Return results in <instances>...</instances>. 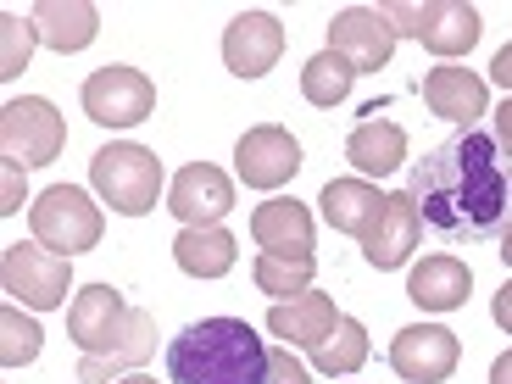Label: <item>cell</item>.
<instances>
[{
	"instance_id": "6da1fadb",
	"label": "cell",
	"mask_w": 512,
	"mask_h": 384,
	"mask_svg": "<svg viewBox=\"0 0 512 384\" xmlns=\"http://www.w3.org/2000/svg\"><path fill=\"white\" fill-rule=\"evenodd\" d=\"M407 195L418 201V218L446 240H501L512 223V151H501L490 128H457L412 162Z\"/></svg>"
},
{
	"instance_id": "7a4b0ae2",
	"label": "cell",
	"mask_w": 512,
	"mask_h": 384,
	"mask_svg": "<svg viewBox=\"0 0 512 384\" xmlns=\"http://www.w3.org/2000/svg\"><path fill=\"white\" fill-rule=\"evenodd\" d=\"M273 351L256 340L245 318H201L167 346L173 384H268Z\"/></svg>"
},
{
	"instance_id": "3957f363",
	"label": "cell",
	"mask_w": 512,
	"mask_h": 384,
	"mask_svg": "<svg viewBox=\"0 0 512 384\" xmlns=\"http://www.w3.org/2000/svg\"><path fill=\"white\" fill-rule=\"evenodd\" d=\"M90 184L112 212L145 218V212H156V195H162V162H156V151H145V145L117 140V145H106V151L90 156Z\"/></svg>"
},
{
	"instance_id": "277c9868",
	"label": "cell",
	"mask_w": 512,
	"mask_h": 384,
	"mask_svg": "<svg viewBox=\"0 0 512 384\" xmlns=\"http://www.w3.org/2000/svg\"><path fill=\"white\" fill-rule=\"evenodd\" d=\"M28 223H34V240L45 251L67 256V262L78 251H95L101 245V206L84 190H73V184H51V190L28 206Z\"/></svg>"
},
{
	"instance_id": "5b68a950",
	"label": "cell",
	"mask_w": 512,
	"mask_h": 384,
	"mask_svg": "<svg viewBox=\"0 0 512 384\" xmlns=\"http://www.w3.org/2000/svg\"><path fill=\"white\" fill-rule=\"evenodd\" d=\"M0 284H6V295H17L23 307L51 312V307H62L67 290H73V262L45 251L39 240L6 245V256H0Z\"/></svg>"
},
{
	"instance_id": "8992f818",
	"label": "cell",
	"mask_w": 512,
	"mask_h": 384,
	"mask_svg": "<svg viewBox=\"0 0 512 384\" xmlns=\"http://www.w3.org/2000/svg\"><path fill=\"white\" fill-rule=\"evenodd\" d=\"M67 145V123L56 117V106L45 95H23V101H6L0 112V151L17 167H45L56 162Z\"/></svg>"
},
{
	"instance_id": "52a82bcc",
	"label": "cell",
	"mask_w": 512,
	"mask_h": 384,
	"mask_svg": "<svg viewBox=\"0 0 512 384\" xmlns=\"http://www.w3.org/2000/svg\"><path fill=\"white\" fill-rule=\"evenodd\" d=\"M384 17L396 23V34H412L423 51L435 56H462L479 45V12L468 0H429V6H384Z\"/></svg>"
},
{
	"instance_id": "ba28073f",
	"label": "cell",
	"mask_w": 512,
	"mask_h": 384,
	"mask_svg": "<svg viewBox=\"0 0 512 384\" xmlns=\"http://www.w3.org/2000/svg\"><path fill=\"white\" fill-rule=\"evenodd\" d=\"M128 329H134V307L112 284H84L73 295V307H67V334H73V346L84 357H112L128 340Z\"/></svg>"
},
{
	"instance_id": "9c48e42d",
	"label": "cell",
	"mask_w": 512,
	"mask_h": 384,
	"mask_svg": "<svg viewBox=\"0 0 512 384\" xmlns=\"http://www.w3.org/2000/svg\"><path fill=\"white\" fill-rule=\"evenodd\" d=\"M84 112L101 128H134L156 112V84L140 67H95L84 78Z\"/></svg>"
},
{
	"instance_id": "30bf717a",
	"label": "cell",
	"mask_w": 512,
	"mask_h": 384,
	"mask_svg": "<svg viewBox=\"0 0 512 384\" xmlns=\"http://www.w3.org/2000/svg\"><path fill=\"white\" fill-rule=\"evenodd\" d=\"M329 51L346 56L351 73H379L396 56V23L384 17V6H346L329 23Z\"/></svg>"
},
{
	"instance_id": "8fae6325",
	"label": "cell",
	"mask_w": 512,
	"mask_h": 384,
	"mask_svg": "<svg viewBox=\"0 0 512 384\" xmlns=\"http://www.w3.org/2000/svg\"><path fill=\"white\" fill-rule=\"evenodd\" d=\"M462 362V340L440 323H412L390 340V368L407 384H446Z\"/></svg>"
},
{
	"instance_id": "7c38bea8",
	"label": "cell",
	"mask_w": 512,
	"mask_h": 384,
	"mask_svg": "<svg viewBox=\"0 0 512 384\" xmlns=\"http://www.w3.org/2000/svg\"><path fill=\"white\" fill-rule=\"evenodd\" d=\"M234 167H240L245 190H279V184H290L301 173V145L279 123L245 128L240 145H234Z\"/></svg>"
},
{
	"instance_id": "4fadbf2b",
	"label": "cell",
	"mask_w": 512,
	"mask_h": 384,
	"mask_svg": "<svg viewBox=\"0 0 512 384\" xmlns=\"http://www.w3.org/2000/svg\"><path fill=\"white\" fill-rule=\"evenodd\" d=\"M167 212H173L184 229H212V223H223L234 212L229 173H223V167H212V162L179 167V179H173V190H167Z\"/></svg>"
},
{
	"instance_id": "5bb4252c",
	"label": "cell",
	"mask_w": 512,
	"mask_h": 384,
	"mask_svg": "<svg viewBox=\"0 0 512 384\" xmlns=\"http://www.w3.org/2000/svg\"><path fill=\"white\" fill-rule=\"evenodd\" d=\"M251 240L262 256H290V262H318L312 256V212L295 195H273L251 212Z\"/></svg>"
},
{
	"instance_id": "9a60e30c",
	"label": "cell",
	"mask_w": 512,
	"mask_h": 384,
	"mask_svg": "<svg viewBox=\"0 0 512 384\" xmlns=\"http://www.w3.org/2000/svg\"><path fill=\"white\" fill-rule=\"evenodd\" d=\"M284 56V28L268 12H240L223 28V67L234 78H262Z\"/></svg>"
},
{
	"instance_id": "2e32d148",
	"label": "cell",
	"mask_w": 512,
	"mask_h": 384,
	"mask_svg": "<svg viewBox=\"0 0 512 384\" xmlns=\"http://www.w3.org/2000/svg\"><path fill=\"white\" fill-rule=\"evenodd\" d=\"M423 106L435 117H446V123L457 128H479V117L490 112V90H485V78L468 73V67H429L423 73Z\"/></svg>"
},
{
	"instance_id": "e0dca14e",
	"label": "cell",
	"mask_w": 512,
	"mask_h": 384,
	"mask_svg": "<svg viewBox=\"0 0 512 384\" xmlns=\"http://www.w3.org/2000/svg\"><path fill=\"white\" fill-rule=\"evenodd\" d=\"M418 234H423V218H418V201H412L407 190L390 195L379 212V223L368 229V240H362V256H368V268L390 273V268H407V256L418 251Z\"/></svg>"
},
{
	"instance_id": "ac0fdd59",
	"label": "cell",
	"mask_w": 512,
	"mask_h": 384,
	"mask_svg": "<svg viewBox=\"0 0 512 384\" xmlns=\"http://www.w3.org/2000/svg\"><path fill=\"white\" fill-rule=\"evenodd\" d=\"M474 290V268L462 256H423L407 273V301L423 312H457Z\"/></svg>"
},
{
	"instance_id": "d6986e66",
	"label": "cell",
	"mask_w": 512,
	"mask_h": 384,
	"mask_svg": "<svg viewBox=\"0 0 512 384\" xmlns=\"http://www.w3.org/2000/svg\"><path fill=\"white\" fill-rule=\"evenodd\" d=\"M346 162L357 167L362 179H384V173H396V167L407 162V134H401V123L379 117V106L362 112V123L351 128V140H346Z\"/></svg>"
},
{
	"instance_id": "ffe728a7",
	"label": "cell",
	"mask_w": 512,
	"mask_h": 384,
	"mask_svg": "<svg viewBox=\"0 0 512 384\" xmlns=\"http://www.w3.org/2000/svg\"><path fill=\"white\" fill-rule=\"evenodd\" d=\"M334 323H340V312H334V301L329 295H295V301H273V312H268V334L273 340H284V346H307V351H318L323 340L334 334Z\"/></svg>"
},
{
	"instance_id": "44dd1931",
	"label": "cell",
	"mask_w": 512,
	"mask_h": 384,
	"mask_svg": "<svg viewBox=\"0 0 512 384\" xmlns=\"http://www.w3.org/2000/svg\"><path fill=\"white\" fill-rule=\"evenodd\" d=\"M384 201H390V195H379V184H368V179H329L318 206H323V223H329L334 234L368 240V229L379 223Z\"/></svg>"
},
{
	"instance_id": "7402d4cb",
	"label": "cell",
	"mask_w": 512,
	"mask_h": 384,
	"mask_svg": "<svg viewBox=\"0 0 512 384\" xmlns=\"http://www.w3.org/2000/svg\"><path fill=\"white\" fill-rule=\"evenodd\" d=\"M28 23H34L39 39H45L51 51H62V56L95 45V34H101V12H95L90 0H39Z\"/></svg>"
},
{
	"instance_id": "603a6c76",
	"label": "cell",
	"mask_w": 512,
	"mask_h": 384,
	"mask_svg": "<svg viewBox=\"0 0 512 384\" xmlns=\"http://www.w3.org/2000/svg\"><path fill=\"white\" fill-rule=\"evenodd\" d=\"M156 357V318L134 307V329L112 357H84L78 362V384H117V373H140Z\"/></svg>"
},
{
	"instance_id": "cb8c5ba5",
	"label": "cell",
	"mask_w": 512,
	"mask_h": 384,
	"mask_svg": "<svg viewBox=\"0 0 512 384\" xmlns=\"http://www.w3.org/2000/svg\"><path fill=\"white\" fill-rule=\"evenodd\" d=\"M234 256H240V245H234V234L223 223H212V229H184L173 240V262L190 279H223L234 268Z\"/></svg>"
},
{
	"instance_id": "d4e9b609",
	"label": "cell",
	"mask_w": 512,
	"mask_h": 384,
	"mask_svg": "<svg viewBox=\"0 0 512 384\" xmlns=\"http://www.w3.org/2000/svg\"><path fill=\"white\" fill-rule=\"evenodd\" d=\"M362 362H368V329H362L357 318H340L329 340L312 351V368L329 373V379H346V373L362 368Z\"/></svg>"
},
{
	"instance_id": "484cf974",
	"label": "cell",
	"mask_w": 512,
	"mask_h": 384,
	"mask_svg": "<svg viewBox=\"0 0 512 384\" xmlns=\"http://www.w3.org/2000/svg\"><path fill=\"white\" fill-rule=\"evenodd\" d=\"M351 84H357V73H351L346 56H334V51H318L301 67V95H307L312 106H340L351 95Z\"/></svg>"
},
{
	"instance_id": "4316f807",
	"label": "cell",
	"mask_w": 512,
	"mask_h": 384,
	"mask_svg": "<svg viewBox=\"0 0 512 384\" xmlns=\"http://www.w3.org/2000/svg\"><path fill=\"white\" fill-rule=\"evenodd\" d=\"M312 273H318V262H290V256H256V290L273 295V301H295V295L312 290Z\"/></svg>"
},
{
	"instance_id": "83f0119b",
	"label": "cell",
	"mask_w": 512,
	"mask_h": 384,
	"mask_svg": "<svg viewBox=\"0 0 512 384\" xmlns=\"http://www.w3.org/2000/svg\"><path fill=\"white\" fill-rule=\"evenodd\" d=\"M39 340H45V334H39V323L34 318H23V307H0V362H6V368H23V362H34L39 357Z\"/></svg>"
},
{
	"instance_id": "f1b7e54d",
	"label": "cell",
	"mask_w": 512,
	"mask_h": 384,
	"mask_svg": "<svg viewBox=\"0 0 512 384\" xmlns=\"http://www.w3.org/2000/svg\"><path fill=\"white\" fill-rule=\"evenodd\" d=\"M0 28H6V56H0V78H17L28 67V51H34V39H39V28L34 23H23V17H0Z\"/></svg>"
},
{
	"instance_id": "f546056e",
	"label": "cell",
	"mask_w": 512,
	"mask_h": 384,
	"mask_svg": "<svg viewBox=\"0 0 512 384\" xmlns=\"http://www.w3.org/2000/svg\"><path fill=\"white\" fill-rule=\"evenodd\" d=\"M268 384H312V373H307V362L284 346V351H273V357H268Z\"/></svg>"
},
{
	"instance_id": "4dcf8cb0",
	"label": "cell",
	"mask_w": 512,
	"mask_h": 384,
	"mask_svg": "<svg viewBox=\"0 0 512 384\" xmlns=\"http://www.w3.org/2000/svg\"><path fill=\"white\" fill-rule=\"evenodd\" d=\"M490 78H496L501 90L512 95V45H501V51H496V62H490Z\"/></svg>"
},
{
	"instance_id": "1f68e13d",
	"label": "cell",
	"mask_w": 512,
	"mask_h": 384,
	"mask_svg": "<svg viewBox=\"0 0 512 384\" xmlns=\"http://www.w3.org/2000/svg\"><path fill=\"white\" fill-rule=\"evenodd\" d=\"M490 134L501 140V151H512V95L501 101V112H496V128H490Z\"/></svg>"
},
{
	"instance_id": "d6a6232c",
	"label": "cell",
	"mask_w": 512,
	"mask_h": 384,
	"mask_svg": "<svg viewBox=\"0 0 512 384\" xmlns=\"http://www.w3.org/2000/svg\"><path fill=\"white\" fill-rule=\"evenodd\" d=\"M17 184H23V167H17V162H6V206H0L6 218H12L17 206H23V201H17Z\"/></svg>"
},
{
	"instance_id": "836d02e7",
	"label": "cell",
	"mask_w": 512,
	"mask_h": 384,
	"mask_svg": "<svg viewBox=\"0 0 512 384\" xmlns=\"http://www.w3.org/2000/svg\"><path fill=\"white\" fill-rule=\"evenodd\" d=\"M490 312H496V323H501V329L512 334V279H507V284H501V290H496V307H490Z\"/></svg>"
},
{
	"instance_id": "e575fe53",
	"label": "cell",
	"mask_w": 512,
	"mask_h": 384,
	"mask_svg": "<svg viewBox=\"0 0 512 384\" xmlns=\"http://www.w3.org/2000/svg\"><path fill=\"white\" fill-rule=\"evenodd\" d=\"M490 384H512V351H501L496 368H490Z\"/></svg>"
},
{
	"instance_id": "d590c367",
	"label": "cell",
	"mask_w": 512,
	"mask_h": 384,
	"mask_svg": "<svg viewBox=\"0 0 512 384\" xmlns=\"http://www.w3.org/2000/svg\"><path fill=\"white\" fill-rule=\"evenodd\" d=\"M501 262L512 268V223H507V234H501Z\"/></svg>"
},
{
	"instance_id": "8d00e7d4",
	"label": "cell",
	"mask_w": 512,
	"mask_h": 384,
	"mask_svg": "<svg viewBox=\"0 0 512 384\" xmlns=\"http://www.w3.org/2000/svg\"><path fill=\"white\" fill-rule=\"evenodd\" d=\"M117 384H156V379H151V373H123Z\"/></svg>"
}]
</instances>
